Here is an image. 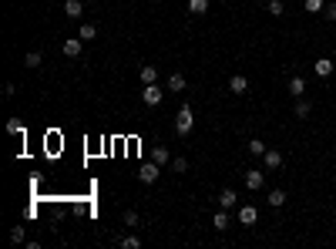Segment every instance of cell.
Here are the masks:
<instances>
[{
    "instance_id": "cell-10",
    "label": "cell",
    "mask_w": 336,
    "mask_h": 249,
    "mask_svg": "<svg viewBox=\"0 0 336 249\" xmlns=\"http://www.w3.org/2000/svg\"><path fill=\"white\" fill-rule=\"evenodd\" d=\"M235 199H239V195H235L232 189H222V192H219V209H235Z\"/></svg>"
},
{
    "instance_id": "cell-2",
    "label": "cell",
    "mask_w": 336,
    "mask_h": 249,
    "mask_svg": "<svg viewBox=\"0 0 336 249\" xmlns=\"http://www.w3.org/2000/svg\"><path fill=\"white\" fill-rule=\"evenodd\" d=\"M158 175H161V165H158V162H145L141 169H138V182H145V185H155V182H158Z\"/></svg>"
},
{
    "instance_id": "cell-19",
    "label": "cell",
    "mask_w": 336,
    "mask_h": 249,
    "mask_svg": "<svg viewBox=\"0 0 336 249\" xmlns=\"http://www.w3.org/2000/svg\"><path fill=\"white\" fill-rule=\"evenodd\" d=\"M168 91H185V74H168Z\"/></svg>"
},
{
    "instance_id": "cell-18",
    "label": "cell",
    "mask_w": 336,
    "mask_h": 249,
    "mask_svg": "<svg viewBox=\"0 0 336 249\" xmlns=\"http://www.w3.org/2000/svg\"><path fill=\"white\" fill-rule=\"evenodd\" d=\"M188 14H195V17L208 14V0H188Z\"/></svg>"
},
{
    "instance_id": "cell-6",
    "label": "cell",
    "mask_w": 336,
    "mask_h": 249,
    "mask_svg": "<svg viewBox=\"0 0 336 249\" xmlns=\"http://www.w3.org/2000/svg\"><path fill=\"white\" fill-rule=\"evenodd\" d=\"M61 51H64V57H81V51H84V40H81V37H67L64 44H61Z\"/></svg>"
},
{
    "instance_id": "cell-12",
    "label": "cell",
    "mask_w": 336,
    "mask_h": 249,
    "mask_svg": "<svg viewBox=\"0 0 336 249\" xmlns=\"http://www.w3.org/2000/svg\"><path fill=\"white\" fill-rule=\"evenodd\" d=\"M64 14L71 17V20H78V17H84V4H81V0H67V4H64Z\"/></svg>"
},
{
    "instance_id": "cell-15",
    "label": "cell",
    "mask_w": 336,
    "mask_h": 249,
    "mask_svg": "<svg viewBox=\"0 0 336 249\" xmlns=\"http://www.w3.org/2000/svg\"><path fill=\"white\" fill-rule=\"evenodd\" d=\"M152 162H158V165H172V155H168V148H165V145H155Z\"/></svg>"
},
{
    "instance_id": "cell-8",
    "label": "cell",
    "mask_w": 336,
    "mask_h": 249,
    "mask_svg": "<svg viewBox=\"0 0 336 249\" xmlns=\"http://www.w3.org/2000/svg\"><path fill=\"white\" fill-rule=\"evenodd\" d=\"M333 71H336V64L329 57H316V78H329Z\"/></svg>"
},
{
    "instance_id": "cell-1",
    "label": "cell",
    "mask_w": 336,
    "mask_h": 249,
    "mask_svg": "<svg viewBox=\"0 0 336 249\" xmlns=\"http://www.w3.org/2000/svg\"><path fill=\"white\" fill-rule=\"evenodd\" d=\"M192 128H195V115H192V108H188V105H182V108H178V115H175V131L185 138Z\"/></svg>"
},
{
    "instance_id": "cell-25",
    "label": "cell",
    "mask_w": 336,
    "mask_h": 249,
    "mask_svg": "<svg viewBox=\"0 0 336 249\" xmlns=\"http://www.w3.org/2000/svg\"><path fill=\"white\" fill-rule=\"evenodd\" d=\"M121 249H141V239H138V236H125V239H121Z\"/></svg>"
},
{
    "instance_id": "cell-3",
    "label": "cell",
    "mask_w": 336,
    "mask_h": 249,
    "mask_svg": "<svg viewBox=\"0 0 336 249\" xmlns=\"http://www.w3.org/2000/svg\"><path fill=\"white\" fill-rule=\"evenodd\" d=\"M282 152L279 148H266V155H262V165H266V172H279L282 169Z\"/></svg>"
},
{
    "instance_id": "cell-29",
    "label": "cell",
    "mask_w": 336,
    "mask_h": 249,
    "mask_svg": "<svg viewBox=\"0 0 336 249\" xmlns=\"http://www.w3.org/2000/svg\"><path fill=\"white\" fill-rule=\"evenodd\" d=\"M125 225H128V229H131V225H138V212H135V209L125 212Z\"/></svg>"
},
{
    "instance_id": "cell-21",
    "label": "cell",
    "mask_w": 336,
    "mask_h": 249,
    "mask_svg": "<svg viewBox=\"0 0 336 249\" xmlns=\"http://www.w3.org/2000/svg\"><path fill=\"white\" fill-rule=\"evenodd\" d=\"M246 148H249V155H256V159H262V155H266V145H262V138H252V142H249Z\"/></svg>"
},
{
    "instance_id": "cell-9",
    "label": "cell",
    "mask_w": 336,
    "mask_h": 249,
    "mask_svg": "<svg viewBox=\"0 0 336 249\" xmlns=\"http://www.w3.org/2000/svg\"><path fill=\"white\" fill-rule=\"evenodd\" d=\"M229 91H235V95H246V91H249L246 74H232V78H229Z\"/></svg>"
},
{
    "instance_id": "cell-20",
    "label": "cell",
    "mask_w": 336,
    "mask_h": 249,
    "mask_svg": "<svg viewBox=\"0 0 336 249\" xmlns=\"http://www.w3.org/2000/svg\"><path fill=\"white\" fill-rule=\"evenodd\" d=\"M78 37L84 40V44H88V40H94L98 37V27L94 24H81V31H78Z\"/></svg>"
},
{
    "instance_id": "cell-24",
    "label": "cell",
    "mask_w": 336,
    "mask_h": 249,
    "mask_svg": "<svg viewBox=\"0 0 336 249\" xmlns=\"http://www.w3.org/2000/svg\"><path fill=\"white\" fill-rule=\"evenodd\" d=\"M303 7L309 10V14H323V7H326V0H303Z\"/></svg>"
},
{
    "instance_id": "cell-14",
    "label": "cell",
    "mask_w": 336,
    "mask_h": 249,
    "mask_svg": "<svg viewBox=\"0 0 336 249\" xmlns=\"http://www.w3.org/2000/svg\"><path fill=\"white\" fill-rule=\"evenodd\" d=\"M266 202H269L272 209H282V206H286V192H282V189H272V192L266 195Z\"/></svg>"
},
{
    "instance_id": "cell-5",
    "label": "cell",
    "mask_w": 336,
    "mask_h": 249,
    "mask_svg": "<svg viewBox=\"0 0 336 249\" xmlns=\"http://www.w3.org/2000/svg\"><path fill=\"white\" fill-rule=\"evenodd\" d=\"M262 178H266L262 169H246V189L249 192H259L262 189Z\"/></svg>"
},
{
    "instance_id": "cell-11",
    "label": "cell",
    "mask_w": 336,
    "mask_h": 249,
    "mask_svg": "<svg viewBox=\"0 0 336 249\" xmlns=\"http://www.w3.org/2000/svg\"><path fill=\"white\" fill-rule=\"evenodd\" d=\"M289 95H293V98H303V95H306V81L299 78V74H293V78H289Z\"/></svg>"
},
{
    "instance_id": "cell-27",
    "label": "cell",
    "mask_w": 336,
    "mask_h": 249,
    "mask_svg": "<svg viewBox=\"0 0 336 249\" xmlns=\"http://www.w3.org/2000/svg\"><path fill=\"white\" fill-rule=\"evenodd\" d=\"M24 225H14V229H10V242H24Z\"/></svg>"
},
{
    "instance_id": "cell-28",
    "label": "cell",
    "mask_w": 336,
    "mask_h": 249,
    "mask_svg": "<svg viewBox=\"0 0 336 249\" xmlns=\"http://www.w3.org/2000/svg\"><path fill=\"white\" fill-rule=\"evenodd\" d=\"M172 172H188V162H185V159H172Z\"/></svg>"
},
{
    "instance_id": "cell-4",
    "label": "cell",
    "mask_w": 336,
    "mask_h": 249,
    "mask_svg": "<svg viewBox=\"0 0 336 249\" xmlns=\"http://www.w3.org/2000/svg\"><path fill=\"white\" fill-rule=\"evenodd\" d=\"M161 98H165V91H161L158 88V84H145V91H141V101H145V105H161Z\"/></svg>"
},
{
    "instance_id": "cell-17",
    "label": "cell",
    "mask_w": 336,
    "mask_h": 249,
    "mask_svg": "<svg viewBox=\"0 0 336 249\" xmlns=\"http://www.w3.org/2000/svg\"><path fill=\"white\" fill-rule=\"evenodd\" d=\"M40 61H44L40 51H27V54H24V67H31V71H34V67H40Z\"/></svg>"
},
{
    "instance_id": "cell-26",
    "label": "cell",
    "mask_w": 336,
    "mask_h": 249,
    "mask_svg": "<svg viewBox=\"0 0 336 249\" xmlns=\"http://www.w3.org/2000/svg\"><path fill=\"white\" fill-rule=\"evenodd\" d=\"M7 131L10 135H24V125H20L17 118H7Z\"/></svg>"
},
{
    "instance_id": "cell-7",
    "label": "cell",
    "mask_w": 336,
    "mask_h": 249,
    "mask_svg": "<svg viewBox=\"0 0 336 249\" xmlns=\"http://www.w3.org/2000/svg\"><path fill=\"white\" fill-rule=\"evenodd\" d=\"M212 225H215L219 233H225V229L232 225V216H229V209H219L215 216H212Z\"/></svg>"
},
{
    "instance_id": "cell-22",
    "label": "cell",
    "mask_w": 336,
    "mask_h": 249,
    "mask_svg": "<svg viewBox=\"0 0 336 249\" xmlns=\"http://www.w3.org/2000/svg\"><path fill=\"white\" fill-rule=\"evenodd\" d=\"M266 10H269V17H282V14H286L282 0H269V4H266Z\"/></svg>"
},
{
    "instance_id": "cell-13",
    "label": "cell",
    "mask_w": 336,
    "mask_h": 249,
    "mask_svg": "<svg viewBox=\"0 0 336 249\" xmlns=\"http://www.w3.org/2000/svg\"><path fill=\"white\" fill-rule=\"evenodd\" d=\"M239 225H256V206H242L239 209Z\"/></svg>"
},
{
    "instance_id": "cell-30",
    "label": "cell",
    "mask_w": 336,
    "mask_h": 249,
    "mask_svg": "<svg viewBox=\"0 0 336 249\" xmlns=\"http://www.w3.org/2000/svg\"><path fill=\"white\" fill-rule=\"evenodd\" d=\"M323 17H326V20H336V4H326V7H323Z\"/></svg>"
},
{
    "instance_id": "cell-23",
    "label": "cell",
    "mask_w": 336,
    "mask_h": 249,
    "mask_svg": "<svg viewBox=\"0 0 336 249\" xmlns=\"http://www.w3.org/2000/svg\"><path fill=\"white\" fill-rule=\"evenodd\" d=\"M309 111H313V105L306 101V98H299L296 101V118H309Z\"/></svg>"
},
{
    "instance_id": "cell-16",
    "label": "cell",
    "mask_w": 336,
    "mask_h": 249,
    "mask_svg": "<svg viewBox=\"0 0 336 249\" xmlns=\"http://www.w3.org/2000/svg\"><path fill=\"white\" fill-rule=\"evenodd\" d=\"M141 81H145V84H158V67H155V64H145L141 67Z\"/></svg>"
}]
</instances>
